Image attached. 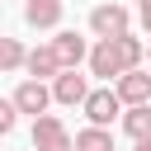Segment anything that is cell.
<instances>
[{"label": "cell", "mask_w": 151, "mask_h": 151, "mask_svg": "<svg viewBox=\"0 0 151 151\" xmlns=\"http://www.w3.org/2000/svg\"><path fill=\"white\" fill-rule=\"evenodd\" d=\"M80 109H85V118H90L94 127H109V123H113V118L123 113V99H118L113 90H90Z\"/></svg>", "instance_id": "3"}, {"label": "cell", "mask_w": 151, "mask_h": 151, "mask_svg": "<svg viewBox=\"0 0 151 151\" xmlns=\"http://www.w3.org/2000/svg\"><path fill=\"white\" fill-rule=\"evenodd\" d=\"M14 123H19V109H14V99H0V137H5V132H14Z\"/></svg>", "instance_id": "14"}, {"label": "cell", "mask_w": 151, "mask_h": 151, "mask_svg": "<svg viewBox=\"0 0 151 151\" xmlns=\"http://www.w3.org/2000/svg\"><path fill=\"white\" fill-rule=\"evenodd\" d=\"M85 94H90V85H85L80 71H61V76L52 80V99H57V104H85Z\"/></svg>", "instance_id": "7"}, {"label": "cell", "mask_w": 151, "mask_h": 151, "mask_svg": "<svg viewBox=\"0 0 151 151\" xmlns=\"http://www.w3.org/2000/svg\"><path fill=\"white\" fill-rule=\"evenodd\" d=\"M76 151H113V137H109V127H80L76 132Z\"/></svg>", "instance_id": "13"}, {"label": "cell", "mask_w": 151, "mask_h": 151, "mask_svg": "<svg viewBox=\"0 0 151 151\" xmlns=\"http://www.w3.org/2000/svg\"><path fill=\"white\" fill-rule=\"evenodd\" d=\"M137 14H142V28L151 33V0H142V5H137Z\"/></svg>", "instance_id": "15"}, {"label": "cell", "mask_w": 151, "mask_h": 151, "mask_svg": "<svg viewBox=\"0 0 151 151\" xmlns=\"http://www.w3.org/2000/svg\"><path fill=\"white\" fill-rule=\"evenodd\" d=\"M24 66H28V76H33V80H47V76L57 80V76H61V61H57V47H52V42H47V47H33Z\"/></svg>", "instance_id": "10"}, {"label": "cell", "mask_w": 151, "mask_h": 151, "mask_svg": "<svg viewBox=\"0 0 151 151\" xmlns=\"http://www.w3.org/2000/svg\"><path fill=\"white\" fill-rule=\"evenodd\" d=\"M28 28H57L61 24V0H24Z\"/></svg>", "instance_id": "9"}, {"label": "cell", "mask_w": 151, "mask_h": 151, "mask_svg": "<svg viewBox=\"0 0 151 151\" xmlns=\"http://www.w3.org/2000/svg\"><path fill=\"white\" fill-rule=\"evenodd\" d=\"M146 57H151V47H146Z\"/></svg>", "instance_id": "17"}, {"label": "cell", "mask_w": 151, "mask_h": 151, "mask_svg": "<svg viewBox=\"0 0 151 151\" xmlns=\"http://www.w3.org/2000/svg\"><path fill=\"white\" fill-rule=\"evenodd\" d=\"M127 24H132V14H127V5H94V14H90V28H94V38H123L127 33Z\"/></svg>", "instance_id": "2"}, {"label": "cell", "mask_w": 151, "mask_h": 151, "mask_svg": "<svg viewBox=\"0 0 151 151\" xmlns=\"http://www.w3.org/2000/svg\"><path fill=\"white\" fill-rule=\"evenodd\" d=\"M90 71H94V76H104V80H118V76H123V61H118L113 38H99V47L90 52Z\"/></svg>", "instance_id": "6"}, {"label": "cell", "mask_w": 151, "mask_h": 151, "mask_svg": "<svg viewBox=\"0 0 151 151\" xmlns=\"http://www.w3.org/2000/svg\"><path fill=\"white\" fill-rule=\"evenodd\" d=\"M113 47H118V61H123V71H137V66H142V57H146V42H142V38H132V33L113 38Z\"/></svg>", "instance_id": "12"}, {"label": "cell", "mask_w": 151, "mask_h": 151, "mask_svg": "<svg viewBox=\"0 0 151 151\" xmlns=\"http://www.w3.org/2000/svg\"><path fill=\"white\" fill-rule=\"evenodd\" d=\"M0 52H5V47H0Z\"/></svg>", "instance_id": "18"}, {"label": "cell", "mask_w": 151, "mask_h": 151, "mask_svg": "<svg viewBox=\"0 0 151 151\" xmlns=\"http://www.w3.org/2000/svg\"><path fill=\"white\" fill-rule=\"evenodd\" d=\"M52 47H57V61H61V71H76V66L90 57L85 38H76V33H57V38H52Z\"/></svg>", "instance_id": "8"}, {"label": "cell", "mask_w": 151, "mask_h": 151, "mask_svg": "<svg viewBox=\"0 0 151 151\" xmlns=\"http://www.w3.org/2000/svg\"><path fill=\"white\" fill-rule=\"evenodd\" d=\"M123 132H127L132 142H146V137H151V104H132V109L123 113Z\"/></svg>", "instance_id": "11"}, {"label": "cell", "mask_w": 151, "mask_h": 151, "mask_svg": "<svg viewBox=\"0 0 151 151\" xmlns=\"http://www.w3.org/2000/svg\"><path fill=\"white\" fill-rule=\"evenodd\" d=\"M137 151H151V137H146V142H137Z\"/></svg>", "instance_id": "16"}, {"label": "cell", "mask_w": 151, "mask_h": 151, "mask_svg": "<svg viewBox=\"0 0 151 151\" xmlns=\"http://www.w3.org/2000/svg\"><path fill=\"white\" fill-rule=\"evenodd\" d=\"M113 94L123 99V109H132V104H151V76L137 66V71H123L118 80H113Z\"/></svg>", "instance_id": "4"}, {"label": "cell", "mask_w": 151, "mask_h": 151, "mask_svg": "<svg viewBox=\"0 0 151 151\" xmlns=\"http://www.w3.org/2000/svg\"><path fill=\"white\" fill-rule=\"evenodd\" d=\"M33 151H76V137L66 132V123L57 113L33 118Z\"/></svg>", "instance_id": "1"}, {"label": "cell", "mask_w": 151, "mask_h": 151, "mask_svg": "<svg viewBox=\"0 0 151 151\" xmlns=\"http://www.w3.org/2000/svg\"><path fill=\"white\" fill-rule=\"evenodd\" d=\"M47 104H52V90H47L42 80H24V85L14 90V109H19V113L42 118V113H47Z\"/></svg>", "instance_id": "5"}]
</instances>
